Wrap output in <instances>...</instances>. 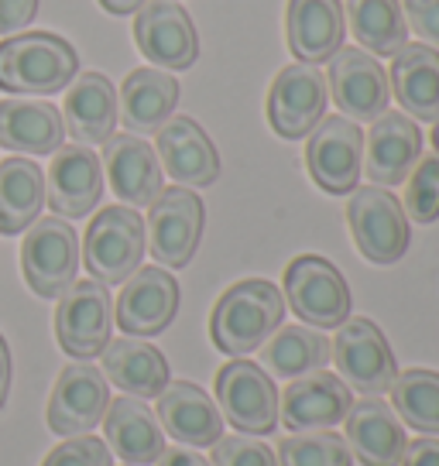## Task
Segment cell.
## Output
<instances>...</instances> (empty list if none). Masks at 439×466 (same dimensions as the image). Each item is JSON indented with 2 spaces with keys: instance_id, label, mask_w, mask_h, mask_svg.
Returning <instances> with one entry per match:
<instances>
[{
  "instance_id": "10",
  "label": "cell",
  "mask_w": 439,
  "mask_h": 466,
  "mask_svg": "<svg viewBox=\"0 0 439 466\" xmlns=\"http://www.w3.org/2000/svg\"><path fill=\"white\" fill-rule=\"evenodd\" d=\"M110 329H114V299L107 285L87 278V281H73L59 295L56 336L69 357L89 360L103 353V347L110 343Z\"/></svg>"
},
{
  "instance_id": "2",
  "label": "cell",
  "mask_w": 439,
  "mask_h": 466,
  "mask_svg": "<svg viewBox=\"0 0 439 466\" xmlns=\"http://www.w3.org/2000/svg\"><path fill=\"white\" fill-rule=\"evenodd\" d=\"M281 319H285V295L275 289V281L248 278L220 295L209 316V336L223 353L248 357L279 329Z\"/></svg>"
},
{
  "instance_id": "24",
  "label": "cell",
  "mask_w": 439,
  "mask_h": 466,
  "mask_svg": "<svg viewBox=\"0 0 439 466\" xmlns=\"http://www.w3.org/2000/svg\"><path fill=\"white\" fill-rule=\"evenodd\" d=\"M66 137L62 114L45 100L7 96L0 100V147L15 155H56Z\"/></svg>"
},
{
  "instance_id": "12",
  "label": "cell",
  "mask_w": 439,
  "mask_h": 466,
  "mask_svg": "<svg viewBox=\"0 0 439 466\" xmlns=\"http://www.w3.org/2000/svg\"><path fill=\"white\" fill-rule=\"evenodd\" d=\"M134 42L141 56L158 69H192L199 58V35L182 4L172 0H145L134 17Z\"/></svg>"
},
{
  "instance_id": "29",
  "label": "cell",
  "mask_w": 439,
  "mask_h": 466,
  "mask_svg": "<svg viewBox=\"0 0 439 466\" xmlns=\"http://www.w3.org/2000/svg\"><path fill=\"white\" fill-rule=\"evenodd\" d=\"M103 378H110L131 398H158L172 374L158 347L138 336H120L103 347Z\"/></svg>"
},
{
  "instance_id": "6",
  "label": "cell",
  "mask_w": 439,
  "mask_h": 466,
  "mask_svg": "<svg viewBox=\"0 0 439 466\" xmlns=\"http://www.w3.org/2000/svg\"><path fill=\"white\" fill-rule=\"evenodd\" d=\"M353 244L371 264H395L409 250V217L381 186H357L347 203Z\"/></svg>"
},
{
  "instance_id": "13",
  "label": "cell",
  "mask_w": 439,
  "mask_h": 466,
  "mask_svg": "<svg viewBox=\"0 0 439 466\" xmlns=\"http://www.w3.org/2000/svg\"><path fill=\"white\" fill-rule=\"evenodd\" d=\"M326 114V79L316 66H285L268 89V124L285 141L306 137Z\"/></svg>"
},
{
  "instance_id": "25",
  "label": "cell",
  "mask_w": 439,
  "mask_h": 466,
  "mask_svg": "<svg viewBox=\"0 0 439 466\" xmlns=\"http://www.w3.org/2000/svg\"><path fill=\"white\" fill-rule=\"evenodd\" d=\"M289 48L299 62H330L343 48V4L340 0H289L285 11Z\"/></svg>"
},
{
  "instance_id": "21",
  "label": "cell",
  "mask_w": 439,
  "mask_h": 466,
  "mask_svg": "<svg viewBox=\"0 0 439 466\" xmlns=\"http://www.w3.org/2000/svg\"><path fill=\"white\" fill-rule=\"evenodd\" d=\"M353 398L351 388L333 374H302L289 384L279 405V419L289 432H312V429H333L347 419Z\"/></svg>"
},
{
  "instance_id": "18",
  "label": "cell",
  "mask_w": 439,
  "mask_h": 466,
  "mask_svg": "<svg viewBox=\"0 0 439 466\" xmlns=\"http://www.w3.org/2000/svg\"><path fill=\"white\" fill-rule=\"evenodd\" d=\"M419 158H423V131L409 114L384 110L378 120H371V131L364 137V172L374 186L381 189L402 186Z\"/></svg>"
},
{
  "instance_id": "43",
  "label": "cell",
  "mask_w": 439,
  "mask_h": 466,
  "mask_svg": "<svg viewBox=\"0 0 439 466\" xmlns=\"http://www.w3.org/2000/svg\"><path fill=\"white\" fill-rule=\"evenodd\" d=\"M11 378H15L11 350H7V339L0 336V408L7 405V394H11Z\"/></svg>"
},
{
  "instance_id": "17",
  "label": "cell",
  "mask_w": 439,
  "mask_h": 466,
  "mask_svg": "<svg viewBox=\"0 0 439 466\" xmlns=\"http://www.w3.org/2000/svg\"><path fill=\"white\" fill-rule=\"evenodd\" d=\"M103 196V165L87 145H62L45 175V203L62 219L89 217Z\"/></svg>"
},
{
  "instance_id": "14",
  "label": "cell",
  "mask_w": 439,
  "mask_h": 466,
  "mask_svg": "<svg viewBox=\"0 0 439 466\" xmlns=\"http://www.w3.org/2000/svg\"><path fill=\"white\" fill-rule=\"evenodd\" d=\"M330 93H333L340 114H347V120L353 124L378 120L392 100V86H388L381 62L357 45L340 48L337 56L330 58Z\"/></svg>"
},
{
  "instance_id": "30",
  "label": "cell",
  "mask_w": 439,
  "mask_h": 466,
  "mask_svg": "<svg viewBox=\"0 0 439 466\" xmlns=\"http://www.w3.org/2000/svg\"><path fill=\"white\" fill-rule=\"evenodd\" d=\"M179 103V83L165 69H134L117 93V116L124 120L128 131L155 134L176 114Z\"/></svg>"
},
{
  "instance_id": "16",
  "label": "cell",
  "mask_w": 439,
  "mask_h": 466,
  "mask_svg": "<svg viewBox=\"0 0 439 466\" xmlns=\"http://www.w3.org/2000/svg\"><path fill=\"white\" fill-rule=\"evenodd\" d=\"M179 312V281L165 268H138L114 302V319L128 336L165 333Z\"/></svg>"
},
{
  "instance_id": "31",
  "label": "cell",
  "mask_w": 439,
  "mask_h": 466,
  "mask_svg": "<svg viewBox=\"0 0 439 466\" xmlns=\"http://www.w3.org/2000/svg\"><path fill=\"white\" fill-rule=\"evenodd\" d=\"M45 175L31 158L0 161V233L15 237L42 217Z\"/></svg>"
},
{
  "instance_id": "26",
  "label": "cell",
  "mask_w": 439,
  "mask_h": 466,
  "mask_svg": "<svg viewBox=\"0 0 439 466\" xmlns=\"http://www.w3.org/2000/svg\"><path fill=\"white\" fill-rule=\"evenodd\" d=\"M347 450H353V456L364 466H398L402 452H405V429L398 422L395 408L367 398L357 401L347 411Z\"/></svg>"
},
{
  "instance_id": "37",
  "label": "cell",
  "mask_w": 439,
  "mask_h": 466,
  "mask_svg": "<svg viewBox=\"0 0 439 466\" xmlns=\"http://www.w3.org/2000/svg\"><path fill=\"white\" fill-rule=\"evenodd\" d=\"M213 466H279L275 452L264 446L261 439H250L244 432L237 436H220L213 442V456H209Z\"/></svg>"
},
{
  "instance_id": "4",
  "label": "cell",
  "mask_w": 439,
  "mask_h": 466,
  "mask_svg": "<svg viewBox=\"0 0 439 466\" xmlns=\"http://www.w3.org/2000/svg\"><path fill=\"white\" fill-rule=\"evenodd\" d=\"M21 271L35 295L59 299L79 271V237L62 217H38L21 240Z\"/></svg>"
},
{
  "instance_id": "33",
  "label": "cell",
  "mask_w": 439,
  "mask_h": 466,
  "mask_svg": "<svg viewBox=\"0 0 439 466\" xmlns=\"http://www.w3.org/2000/svg\"><path fill=\"white\" fill-rule=\"evenodd\" d=\"M347 21L371 56H395L409 45V28L398 0H347Z\"/></svg>"
},
{
  "instance_id": "39",
  "label": "cell",
  "mask_w": 439,
  "mask_h": 466,
  "mask_svg": "<svg viewBox=\"0 0 439 466\" xmlns=\"http://www.w3.org/2000/svg\"><path fill=\"white\" fill-rule=\"evenodd\" d=\"M402 15L409 17L412 31L439 52V0H402Z\"/></svg>"
},
{
  "instance_id": "44",
  "label": "cell",
  "mask_w": 439,
  "mask_h": 466,
  "mask_svg": "<svg viewBox=\"0 0 439 466\" xmlns=\"http://www.w3.org/2000/svg\"><path fill=\"white\" fill-rule=\"evenodd\" d=\"M141 4H145V0H100L103 11H107V15H117V17L138 15V11H141Z\"/></svg>"
},
{
  "instance_id": "27",
  "label": "cell",
  "mask_w": 439,
  "mask_h": 466,
  "mask_svg": "<svg viewBox=\"0 0 439 466\" xmlns=\"http://www.w3.org/2000/svg\"><path fill=\"white\" fill-rule=\"evenodd\" d=\"M388 86L402 103V110L415 120L436 124L439 120V52L429 45H402L392 56Z\"/></svg>"
},
{
  "instance_id": "34",
  "label": "cell",
  "mask_w": 439,
  "mask_h": 466,
  "mask_svg": "<svg viewBox=\"0 0 439 466\" xmlns=\"http://www.w3.org/2000/svg\"><path fill=\"white\" fill-rule=\"evenodd\" d=\"M392 408L423 436H439V374L412 367L392 384Z\"/></svg>"
},
{
  "instance_id": "11",
  "label": "cell",
  "mask_w": 439,
  "mask_h": 466,
  "mask_svg": "<svg viewBox=\"0 0 439 466\" xmlns=\"http://www.w3.org/2000/svg\"><path fill=\"white\" fill-rule=\"evenodd\" d=\"M337 329L340 333L333 339L330 353L337 360L340 378L361 394L392 391V384L398 378L395 353H392V347H388V339H384L378 326L364 319V316H357V319H347Z\"/></svg>"
},
{
  "instance_id": "38",
  "label": "cell",
  "mask_w": 439,
  "mask_h": 466,
  "mask_svg": "<svg viewBox=\"0 0 439 466\" xmlns=\"http://www.w3.org/2000/svg\"><path fill=\"white\" fill-rule=\"evenodd\" d=\"M42 466H110V446L97 436H69L45 456Z\"/></svg>"
},
{
  "instance_id": "45",
  "label": "cell",
  "mask_w": 439,
  "mask_h": 466,
  "mask_svg": "<svg viewBox=\"0 0 439 466\" xmlns=\"http://www.w3.org/2000/svg\"><path fill=\"white\" fill-rule=\"evenodd\" d=\"M433 145H436V155H439V120L433 124Z\"/></svg>"
},
{
  "instance_id": "35",
  "label": "cell",
  "mask_w": 439,
  "mask_h": 466,
  "mask_svg": "<svg viewBox=\"0 0 439 466\" xmlns=\"http://www.w3.org/2000/svg\"><path fill=\"white\" fill-rule=\"evenodd\" d=\"M347 439L330 429L292 432L279 442V466H351Z\"/></svg>"
},
{
  "instance_id": "36",
  "label": "cell",
  "mask_w": 439,
  "mask_h": 466,
  "mask_svg": "<svg viewBox=\"0 0 439 466\" xmlns=\"http://www.w3.org/2000/svg\"><path fill=\"white\" fill-rule=\"evenodd\" d=\"M405 217L412 223H433L439 219V155L419 158L405 178Z\"/></svg>"
},
{
  "instance_id": "15",
  "label": "cell",
  "mask_w": 439,
  "mask_h": 466,
  "mask_svg": "<svg viewBox=\"0 0 439 466\" xmlns=\"http://www.w3.org/2000/svg\"><path fill=\"white\" fill-rule=\"evenodd\" d=\"M110 405V384L93 364H69L48 398V429L56 436H87L103 422Z\"/></svg>"
},
{
  "instance_id": "41",
  "label": "cell",
  "mask_w": 439,
  "mask_h": 466,
  "mask_svg": "<svg viewBox=\"0 0 439 466\" xmlns=\"http://www.w3.org/2000/svg\"><path fill=\"white\" fill-rule=\"evenodd\" d=\"M398 466H439V439L425 436L415 442H405L402 463Z\"/></svg>"
},
{
  "instance_id": "28",
  "label": "cell",
  "mask_w": 439,
  "mask_h": 466,
  "mask_svg": "<svg viewBox=\"0 0 439 466\" xmlns=\"http://www.w3.org/2000/svg\"><path fill=\"white\" fill-rule=\"evenodd\" d=\"M107 442L128 466H148L158 463L165 452V432L158 425V415L141 401V398H114L107 405Z\"/></svg>"
},
{
  "instance_id": "8",
  "label": "cell",
  "mask_w": 439,
  "mask_h": 466,
  "mask_svg": "<svg viewBox=\"0 0 439 466\" xmlns=\"http://www.w3.org/2000/svg\"><path fill=\"white\" fill-rule=\"evenodd\" d=\"M306 165L322 192L330 196L353 192L364 172V131L347 116H322L309 131Z\"/></svg>"
},
{
  "instance_id": "20",
  "label": "cell",
  "mask_w": 439,
  "mask_h": 466,
  "mask_svg": "<svg viewBox=\"0 0 439 466\" xmlns=\"http://www.w3.org/2000/svg\"><path fill=\"white\" fill-rule=\"evenodd\" d=\"M158 155L161 168L186 189H203L220 178V155L209 134L192 116H168L158 131Z\"/></svg>"
},
{
  "instance_id": "23",
  "label": "cell",
  "mask_w": 439,
  "mask_h": 466,
  "mask_svg": "<svg viewBox=\"0 0 439 466\" xmlns=\"http://www.w3.org/2000/svg\"><path fill=\"white\" fill-rule=\"evenodd\" d=\"M62 124L69 127L76 145H103L117 127V89L103 73L76 76L66 89Z\"/></svg>"
},
{
  "instance_id": "5",
  "label": "cell",
  "mask_w": 439,
  "mask_h": 466,
  "mask_svg": "<svg viewBox=\"0 0 439 466\" xmlns=\"http://www.w3.org/2000/svg\"><path fill=\"white\" fill-rule=\"evenodd\" d=\"M285 299L302 322L337 329L351 319V289L337 264L320 254H302L285 268Z\"/></svg>"
},
{
  "instance_id": "42",
  "label": "cell",
  "mask_w": 439,
  "mask_h": 466,
  "mask_svg": "<svg viewBox=\"0 0 439 466\" xmlns=\"http://www.w3.org/2000/svg\"><path fill=\"white\" fill-rule=\"evenodd\" d=\"M158 466H213L206 456H199L196 450H165L158 456Z\"/></svg>"
},
{
  "instance_id": "1",
  "label": "cell",
  "mask_w": 439,
  "mask_h": 466,
  "mask_svg": "<svg viewBox=\"0 0 439 466\" xmlns=\"http://www.w3.org/2000/svg\"><path fill=\"white\" fill-rule=\"evenodd\" d=\"M79 73V56L62 35L17 31L0 42V89L15 96H52Z\"/></svg>"
},
{
  "instance_id": "9",
  "label": "cell",
  "mask_w": 439,
  "mask_h": 466,
  "mask_svg": "<svg viewBox=\"0 0 439 466\" xmlns=\"http://www.w3.org/2000/svg\"><path fill=\"white\" fill-rule=\"evenodd\" d=\"M220 415L244 436H264L279 422V388L250 360H230L217 374Z\"/></svg>"
},
{
  "instance_id": "3",
  "label": "cell",
  "mask_w": 439,
  "mask_h": 466,
  "mask_svg": "<svg viewBox=\"0 0 439 466\" xmlns=\"http://www.w3.org/2000/svg\"><path fill=\"white\" fill-rule=\"evenodd\" d=\"M148 250L145 219L131 206H107L100 209L83 240V261L93 281L100 285H124L141 268Z\"/></svg>"
},
{
  "instance_id": "32",
  "label": "cell",
  "mask_w": 439,
  "mask_h": 466,
  "mask_svg": "<svg viewBox=\"0 0 439 466\" xmlns=\"http://www.w3.org/2000/svg\"><path fill=\"white\" fill-rule=\"evenodd\" d=\"M258 350H261V370L292 380L320 370L330 360L326 336H320L309 326H279Z\"/></svg>"
},
{
  "instance_id": "22",
  "label": "cell",
  "mask_w": 439,
  "mask_h": 466,
  "mask_svg": "<svg viewBox=\"0 0 439 466\" xmlns=\"http://www.w3.org/2000/svg\"><path fill=\"white\" fill-rule=\"evenodd\" d=\"M158 425L182 446H213L223 436V415L192 380H168L158 394Z\"/></svg>"
},
{
  "instance_id": "19",
  "label": "cell",
  "mask_w": 439,
  "mask_h": 466,
  "mask_svg": "<svg viewBox=\"0 0 439 466\" xmlns=\"http://www.w3.org/2000/svg\"><path fill=\"white\" fill-rule=\"evenodd\" d=\"M103 172L110 178V189L124 206L141 209L161 196V161L155 147L138 134H110L103 141Z\"/></svg>"
},
{
  "instance_id": "7",
  "label": "cell",
  "mask_w": 439,
  "mask_h": 466,
  "mask_svg": "<svg viewBox=\"0 0 439 466\" xmlns=\"http://www.w3.org/2000/svg\"><path fill=\"white\" fill-rule=\"evenodd\" d=\"M145 240L151 248V258L161 268H186L192 254L199 250V237H203V199L186 186H172L161 189V196L148 206Z\"/></svg>"
},
{
  "instance_id": "40",
  "label": "cell",
  "mask_w": 439,
  "mask_h": 466,
  "mask_svg": "<svg viewBox=\"0 0 439 466\" xmlns=\"http://www.w3.org/2000/svg\"><path fill=\"white\" fill-rule=\"evenodd\" d=\"M38 15V0H0V35L25 31Z\"/></svg>"
}]
</instances>
